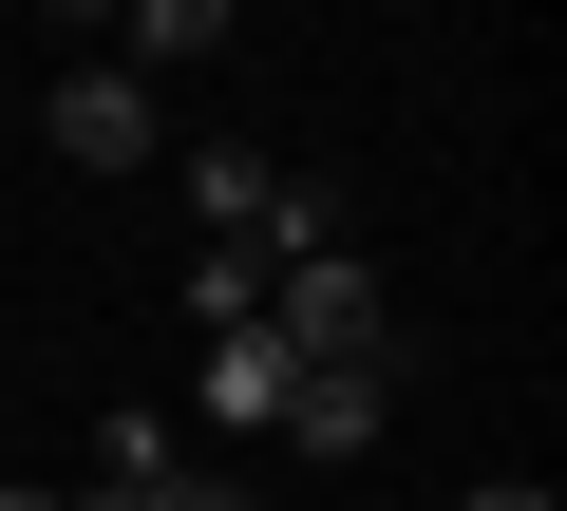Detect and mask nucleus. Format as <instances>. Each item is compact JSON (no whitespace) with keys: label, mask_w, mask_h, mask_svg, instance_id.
Returning a JSON list of instances; mask_svg holds the SVG:
<instances>
[{"label":"nucleus","mask_w":567,"mask_h":511,"mask_svg":"<svg viewBox=\"0 0 567 511\" xmlns=\"http://www.w3.org/2000/svg\"><path fill=\"white\" fill-rule=\"evenodd\" d=\"M265 341H284V360H379V266L284 246V266H265Z\"/></svg>","instance_id":"f257e3e1"},{"label":"nucleus","mask_w":567,"mask_h":511,"mask_svg":"<svg viewBox=\"0 0 567 511\" xmlns=\"http://www.w3.org/2000/svg\"><path fill=\"white\" fill-rule=\"evenodd\" d=\"M379 417H398V360H303L284 379V454H379Z\"/></svg>","instance_id":"f03ea898"},{"label":"nucleus","mask_w":567,"mask_h":511,"mask_svg":"<svg viewBox=\"0 0 567 511\" xmlns=\"http://www.w3.org/2000/svg\"><path fill=\"white\" fill-rule=\"evenodd\" d=\"M284 379H303V360H284L265 323H208V360H189V417H208V436H284Z\"/></svg>","instance_id":"7ed1b4c3"},{"label":"nucleus","mask_w":567,"mask_h":511,"mask_svg":"<svg viewBox=\"0 0 567 511\" xmlns=\"http://www.w3.org/2000/svg\"><path fill=\"white\" fill-rule=\"evenodd\" d=\"M58 152H76V171H152V76L76 58V76H58Z\"/></svg>","instance_id":"20e7f679"},{"label":"nucleus","mask_w":567,"mask_h":511,"mask_svg":"<svg viewBox=\"0 0 567 511\" xmlns=\"http://www.w3.org/2000/svg\"><path fill=\"white\" fill-rule=\"evenodd\" d=\"M171 58H227L208 0H133V20H114V76H171Z\"/></svg>","instance_id":"39448f33"},{"label":"nucleus","mask_w":567,"mask_h":511,"mask_svg":"<svg viewBox=\"0 0 567 511\" xmlns=\"http://www.w3.org/2000/svg\"><path fill=\"white\" fill-rule=\"evenodd\" d=\"M152 473H189V436L171 417H95V492H152Z\"/></svg>","instance_id":"423d86ee"},{"label":"nucleus","mask_w":567,"mask_h":511,"mask_svg":"<svg viewBox=\"0 0 567 511\" xmlns=\"http://www.w3.org/2000/svg\"><path fill=\"white\" fill-rule=\"evenodd\" d=\"M189 323H265V246H189Z\"/></svg>","instance_id":"0eeeda50"},{"label":"nucleus","mask_w":567,"mask_h":511,"mask_svg":"<svg viewBox=\"0 0 567 511\" xmlns=\"http://www.w3.org/2000/svg\"><path fill=\"white\" fill-rule=\"evenodd\" d=\"M133 511H246V473H208V454H189V473H152Z\"/></svg>","instance_id":"6e6552de"},{"label":"nucleus","mask_w":567,"mask_h":511,"mask_svg":"<svg viewBox=\"0 0 567 511\" xmlns=\"http://www.w3.org/2000/svg\"><path fill=\"white\" fill-rule=\"evenodd\" d=\"M454 511H548V492H529V473H492V492H454Z\"/></svg>","instance_id":"1a4fd4ad"},{"label":"nucleus","mask_w":567,"mask_h":511,"mask_svg":"<svg viewBox=\"0 0 567 511\" xmlns=\"http://www.w3.org/2000/svg\"><path fill=\"white\" fill-rule=\"evenodd\" d=\"M0 511H58V492H0Z\"/></svg>","instance_id":"9d476101"}]
</instances>
